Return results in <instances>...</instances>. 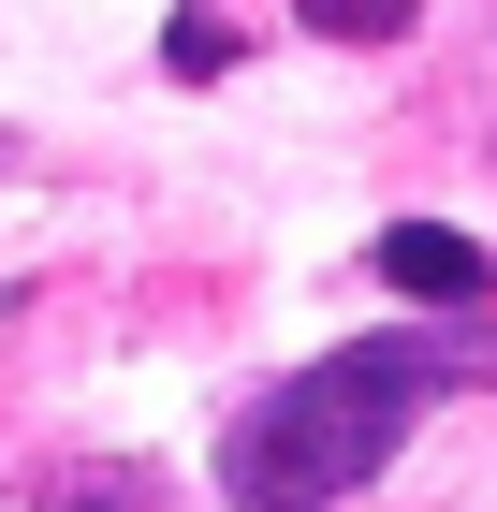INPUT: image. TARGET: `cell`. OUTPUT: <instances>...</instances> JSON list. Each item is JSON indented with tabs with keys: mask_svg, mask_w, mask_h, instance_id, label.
Returning <instances> with one entry per match:
<instances>
[{
	"mask_svg": "<svg viewBox=\"0 0 497 512\" xmlns=\"http://www.w3.org/2000/svg\"><path fill=\"white\" fill-rule=\"evenodd\" d=\"M30 512H176V498H161V469H132V454H74Z\"/></svg>",
	"mask_w": 497,
	"mask_h": 512,
	"instance_id": "obj_3",
	"label": "cell"
},
{
	"mask_svg": "<svg viewBox=\"0 0 497 512\" xmlns=\"http://www.w3.org/2000/svg\"><path fill=\"white\" fill-rule=\"evenodd\" d=\"M366 264H381L395 293H424V308H483V293H497V264L454 235V220H395V235L366 249Z\"/></svg>",
	"mask_w": 497,
	"mask_h": 512,
	"instance_id": "obj_2",
	"label": "cell"
},
{
	"mask_svg": "<svg viewBox=\"0 0 497 512\" xmlns=\"http://www.w3.org/2000/svg\"><path fill=\"white\" fill-rule=\"evenodd\" d=\"M439 381H483V352H454V337H337L322 366H293V381H264L234 410L220 498L234 512H322L351 483H381V454L410 439V410Z\"/></svg>",
	"mask_w": 497,
	"mask_h": 512,
	"instance_id": "obj_1",
	"label": "cell"
},
{
	"mask_svg": "<svg viewBox=\"0 0 497 512\" xmlns=\"http://www.w3.org/2000/svg\"><path fill=\"white\" fill-rule=\"evenodd\" d=\"M161 59H176V74H234V30H220V15H176V44H161Z\"/></svg>",
	"mask_w": 497,
	"mask_h": 512,
	"instance_id": "obj_5",
	"label": "cell"
},
{
	"mask_svg": "<svg viewBox=\"0 0 497 512\" xmlns=\"http://www.w3.org/2000/svg\"><path fill=\"white\" fill-rule=\"evenodd\" d=\"M293 15H307L322 44H395V30L424 15V0H293Z\"/></svg>",
	"mask_w": 497,
	"mask_h": 512,
	"instance_id": "obj_4",
	"label": "cell"
}]
</instances>
